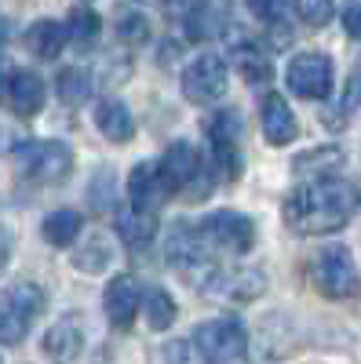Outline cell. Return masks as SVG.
<instances>
[{"label": "cell", "mask_w": 361, "mask_h": 364, "mask_svg": "<svg viewBox=\"0 0 361 364\" xmlns=\"http://www.w3.org/2000/svg\"><path fill=\"white\" fill-rule=\"evenodd\" d=\"M80 215L73 208H58V211H51V215L44 219V240L48 245H55V248H66V245H73V240L80 237Z\"/></svg>", "instance_id": "603a6c76"}, {"label": "cell", "mask_w": 361, "mask_h": 364, "mask_svg": "<svg viewBox=\"0 0 361 364\" xmlns=\"http://www.w3.org/2000/svg\"><path fill=\"white\" fill-rule=\"evenodd\" d=\"M139 284L135 277H128V273H117V277H110L106 291H103V306H106V317L113 328H132L135 324V314H139Z\"/></svg>", "instance_id": "4fadbf2b"}, {"label": "cell", "mask_w": 361, "mask_h": 364, "mask_svg": "<svg viewBox=\"0 0 361 364\" xmlns=\"http://www.w3.org/2000/svg\"><path fill=\"white\" fill-rule=\"evenodd\" d=\"M201 233H204V240H208L212 248L234 252V255H245V252H252V245H256V226H252V219L241 215V211H230V208L212 211V215L201 223Z\"/></svg>", "instance_id": "ba28073f"}, {"label": "cell", "mask_w": 361, "mask_h": 364, "mask_svg": "<svg viewBox=\"0 0 361 364\" xmlns=\"http://www.w3.org/2000/svg\"><path fill=\"white\" fill-rule=\"evenodd\" d=\"M70 33H66V22H51V18H37L33 26L26 29V48L33 51L37 58H58L66 48Z\"/></svg>", "instance_id": "d6986e66"}, {"label": "cell", "mask_w": 361, "mask_h": 364, "mask_svg": "<svg viewBox=\"0 0 361 364\" xmlns=\"http://www.w3.org/2000/svg\"><path fill=\"white\" fill-rule=\"evenodd\" d=\"M201 291L219 299V302H252L266 291V277L259 269H230V273L216 269L212 281H208Z\"/></svg>", "instance_id": "7c38bea8"}, {"label": "cell", "mask_w": 361, "mask_h": 364, "mask_svg": "<svg viewBox=\"0 0 361 364\" xmlns=\"http://www.w3.org/2000/svg\"><path fill=\"white\" fill-rule=\"evenodd\" d=\"M164 357H168V360H179V357H190V353H187V343H175V346H168V350H164Z\"/></svg>", "instance_id": "e575fe53"}, {"label": "cell", "mask_w": 361, "mask_h": 364, "mask_svg": "<svg viewBox=\"0 0 361 364\" xmlns=\"http://www.w3.org/2000/svg\"><path fill=\"white\" fill-rule=\"evenodd\" d=\"M41 346H44V353L55 357V360H73V357H80V350H84V331H80L73 321H58V324L48 328V336H44Z\"/></svg>", "instance_id": "ffe728a7"}, {"label": "cell", "mask_w": 361, "mask_h": 364, "mask_svg": "<svg viewBox=\"0 0 361 364\" xmlns=\"http://www.w3.org/2000/svg\"><path fill=\"white\" fill-rule=\"evenodd\" d=\"M343 29H347V37L361 41V0H354V4L343 8Z\"/></svg>", "instance_id": "d6a6232c"}, {"label": "cell", "mask_w": 361, "mask_h": 364, "mask_svg": "<svg viewBox=\"0 0 361 364\" xmlns=\"http://www.w3.org/2000/svg\"><path fill=\"white\" fill-rule=\"evenodd\" d=\"M44 314V291L37 284H11L4 295H0V343L4 346H19L33 321Z\"/></svg>", "instance_id": "3957f363"}, {"label": "cell", "mask_w": 361, "mask_h": 364, "mask_svg": "<svg viewBox=\"0 0 361 364\" xmlns=\"http://www.w3.org/2000/svg\"><path fill=\"white\" fill-rule=\"evenodd\" d=\"M164 255L194 288H204L208 281H212V273H216V262H212V255H208V240H204L201 226L194 230L190 223H175L172 233H168Z\"/></svg>", "instance_id": "7a4b0ae2"}, {"label": "cell", "mask_w": 361, "mask_h": 364, "mask_svg": "<svg viewBox=\"0 0 361 364\" xmlns=\"http://www.w3.org/2000/svg\"><path fill=\"white\" fill-rule=\"evenodd\" d=\"M259 109H263V113H259V117H263V135H266L270 146H288V142L299 135V120H295V113L288 109L285 95L270 91Z\"/></svg>", "instance_id": "9a60e30c"}, {"label": "cell", "mask_w": 361, "mask_h": 364, "mask_svg": "<svg viewBox=\"0 0 361 364\" xmlns=\"http://www.w3.org/2000/svg\"><path fill=\"white\" fill-rule=\"evenodd\" d=\"M66 33H70V41L80 51H88V48H95V41L103 33V22H99V15L92 8H73L70 18H66Z\"/></svg>", "instance_id": "d4e9b609"}, {"label": "cell", "mask_w": 361, "mask_h": 364, "mask_svg": "<svg viewBox=\"0 0 361 364\" xmlns=\"http://www.w3.org/2000/svg\"><path fill=\"white\" fill-rule=\"evenodd\" d=\"M117 237L125 240V245L132 248V252H139V248H146L150 240L157 237V215L150 208H120L117 211Z\"/></svg>", "instance_id": "e0dca14e"}, {"label": "cell", "mask_w": 361, "mask_h": 364, "mask_svg": "<svg viewBox=\"0 0 361 364\" xmlns=\"http://www.w3.org/2000/svg\"><path fill=\"white\" fill-rule=\"evenodd\" d=\"M226 63L216 55V51H204L197 55L194 63L183 70V95L190 102H219L226 95Z\"/></svg>", "instance_id": "9c48e42d"}, {"label": "cell", "mask_w": 361, "mask_h": 364, "mask_svg": "<svg viewBox=\"0 0 361 364\" xmlns=\"http://www.w3.org/2000/svg\"><path fill=\"white\" fill-rule=\"evenodd\" d=\"M113 29H117V41L128 48H142L150 41V18L142 11H120Z\"/></svg>", "instance_id": "484cf974"}, {"label": "cell", "mask_w": 361, "mask_h": 364, "mask_svg": "<svg viewBox=\"0 0 361 364\" xmlns=\"http://www.w3.org/2000/svg\"><path fill=\"white\" fill-rule=\"evenodd\" d=\"M292 168L299 175H314V178H325V175H336L343 168V149L340 146H321V149H307L292 161Z\"/></svg>", "instance_id": "7402d4cb"}, {"label": "cell", "mask_w": 361, "mask_h": 364, "mask_svg": "<svg viewBox=\"0 0 361 364\" xmlns=\"http://www.w3.org/2000/svg\"><path fill=\"white\" fill-rule=\"evenodd\" d=\"M194 346L204 360H216V364H226V360H245L248 357V336L237 321H226V317H216V321H204L197 324L194 331Z\"/></svg>", "instance_id": "8992f818"}, {"label": "cell", "mask_w": 361, "mask_h": 364, "mask_svg": "<svg viewBox=\"0 0 361 364\" xmlns=\"http://www.w3.org/2000/svg\"><path fill=\"white\" fill-rule=\"evenodd\" d=\"M234 70L245 77L248 84H266L270 77H274V66H270V55L256 44H237L234 48Z\"/></svg>", "instance_id": "44dd1931"}, {"label": "cell", "mask_w": 361, "mask_h": 364, "mask_svg": "<svg viewBox=\"0 0 361 364\" xmlns=\"http://www.w3.org/2000/svg\"><path fill=\"white\" fill-rule=\"evenodd\" d=\"M8 259H11V240H8L4 230H0V273L8 269Z\"/></svg>", "instance_id": "836d02e7"}, {"label": "cell", "mask_w": 361, "mask_h": 364, "mask_svg": "<svg viewBox=\"0 0 361 364\" xmlns=\"http://www.w3.org/2000/svg\"><path fill=\"white\" fill-rule=\"evenodd\" d=\"M15 161L19 171L33 182H63L73 168V154L63 142H19Z\"/></svg>", "instance_id": "52a82bcc"}, {"label": "cell", "mask_w": 361, "mask_h": 364, "mask_svg": "<svg viewBox=\"0 0 361 364\" xmlns=\"http://www.w3.org/2000/svg\"><path fill=\"white\" fill-rule=\"evenodd\" d=\"M248 8H252V15L259 18V22H281L285 18V11H288V0H248Z\"/></svg>", "instance_id": "4dcf8cb0"}, {"label": "cell", "mask_w": 361, "mask_h": 364, "mask_svg": "<svg viewBox=\"0 0 361 364\" xmlns=\"http://www.w3.org/2000/svg\"><path fill=\"white\" fill-rule=\"evenodd\" d=\"M288 87L299 99H328L333 91V58L321 51H303L288 63Z\"/></svg>", "instance_id": "8fae6325"}, {"label": "cell", "mask_w": 361, "mask_h": 364, "mask_svg": "<svg viewBox=\"0 0 361 364\" xmlns=\"http://www.w3.org/2000/svg\"><path fill=\"white\" fill-rule=\"evenodd\" d=\"M310 281L325 299H354L361 291V277L357 266L350 259V252L343 245H328L314 255L310 262Z\"/></svg>", "instance_id": "5b68a950"}, {"label": "cell", "mask_w": 361, "mask_h": 364, "mask_svg": "<svg viewBox=\"0 0 361 364\" xmlns=\"http://www.w3.org/2000/svg\"><path fill=\"white\" fill-rule=\"evenodd\" d=\"M208 142H212L216 168L223 171V178L234 182L241 175V117H237V109H219L208 120Z\"/></svg>", "instance_id": "30bf717a"}, {"label": "cell", "mask_w": 361, "mask_h": 364, "mask_svg": "<svg viewBox=\"0 0 361 364\" xmlns=\"http://www.w3.org/2000/svg\"><path fill=\"white\" fill-rule=\"evenodd\" d=\"M4 77H11V73H8V66H4V63H0V99L8 95V87H4Z\"/></svg>", "instance_id": "d590c367"}, {"label": "cell", "mask_w": 361, "mask_h": 364, "mask_svg": "<svg viewBox=\"0 0 361 364\" xmlns=\"http://www.w3.org/2000/svg\"><path fill=\"white\" fill-rule=\"evenodd\" d=\"M175 314H179V306H175V299L168 295V291H150V299H146V324L154 328V331H164L172 321H175Z\"/></svg>", "instance_id": "4316f807"}, {"label": "cell", "mask_w": 361, "mask_h": 364, "mask_svg": "<svg viewBox=\"0 0 361 364\" xmlns=\"http://www.w3.org/2000/svg\"><path fill=\"white\" fill-rule=\"evenodd\" d=\"M357 186L336 178V175H325L314 178L307 186H295L285 197V223L295 233H336L350 223V215L357 211Z\"/></svg>", "instance_id": "6da1fadb"}, {"label": "cell", "mask_w": 361, "mask_h": 364, "mask_svg": "<svg viewBox=\"0 0 361 364\" xmlns=\"http://www.w3.org/2000/svg\"><path fill=\"white\" fill-rule=\"evenodd\" d=\"M106 262H110V240L99 237V233L88 240V245H80V252L73 255V266L84 269V273H99V269H106Z\"/></svg>", "instance_id": "83f0119b"}, {"label": "cell", "mask_w": 361, "mask_h": 364, "mask_svg": "<svg viewBox=\"0 0 361 364\" xmlns=\"http://www.w3.org/2000/svg\"><path fill=\"white\" fill-rule=\"evenodd\" d=\"M336 109H340V117L333 120V128H340L347 117H354V113L361 109V77H350V80H347L343 99H340V106H336Z\"/></svg>", "instance_id": "f546056e"}, {"label": "cell", "mask_w": 361, "mask_h": 364, "mask_svg": "<svg viewBox=\"0 0 361 364\" xmlns=\"http://www.w3.org/2000/svg\"><path fill=\"white\" fill-rule=\"evenodd\" d=\"M44 99H48V87L33 70H15L8 77V102L19 117H37L44 109Z\"/></svg>", "instance_id": "2e32d148"}, {"label": "cell", "mask_w": 361, "mask_h": 364, "mask_svg": "<svg viewBox=\"0 0 361 364\" xmlns=\"http://www.w3.org/2000/svg\"><path fill=\"white\" fill-rule=\"evenodd\" d=\"M161 171L172 197H187V200H204L208 197V168L201 164V154L190 142H172L161 157Z\"/></svg>", "instance_id": "277c9868"}, {"label": "cell", "mask_w": 361, "mask_h": 364, "mask_svg": "<svg viewBox=\"0 0 361 364\" xmlns=\"http://www.w3.org/2000/svg\"><path fill=\"white\" fill-rule=\"evenodd\" d=\"M55 91L66 106H80V102L92 99V77H88V70H80V66H66L55 77Z\"/></svg>", "instance_id": "cb8c5ba5"}, {"label": "cell", "mask_w": 361, "mask_h": 364, "mask_svg": "<svg viewBox=\"0 0 361 364\" xmlns=\"http://www.w3.org/2000/svg\"><path fill=\"white\" fill-rule=\"evenodd\" d=\"M128 197H132L135 208L157 211V204H164V200L172 197L161 164H154V161H139V164L128 171Z\"/></svg>", "instance_id": "5bb4252c"}, {"label": "cell", "mask_w": 361, "mask_h": 364, "mask_svg": "<svg viewBox=\"0 0 361 364\" xmlns=\"http://www.w3.org/2000/svg\"><path fill=\"white\" fill-rule=\"evenodd\" d=\"M295 11H299V18H303L307 26L321 29V26L333 22L336 4H333V0H295Z\"/></svg>", "instance_id": "f1b7e54d"}, {"label": "cell", "mask_w": 361, "mask_h": 364, "mask_svg": "<svg viewBox=\"0 0 361 364\" xmlns=\"http://www.w3.org/2000/svg\"><path fill=\"white\" fill-rule=\"evenodd\" d=\"M8 139H15V135H11V132H8L4 124H0V149H4V146H8Z\"/></svg>", "instance_id": "8d00e7d4"}, {"label": "cell", "mask_w": 361, "mask_h": 364, "mask_svg": "<svg viewBox=\"0 0 361 364\" xmlns=\"http://www.w3.org/2000/svg\"><path fill=\"white\" fill-rule=\"evenodd\" d=\"M113 200V171H99L95 175V186H92V208L95 211H106Z\"/></svg>", "instance_id": "1f68e13d"}, {"label": "cell", "mask_w": 361, "mask_h": 364, "mask_svg": "<svg viewBox=\"0 0 361 364\" xmlns=\"http://www.w3.org/2000/svg\"><path fill=\"white\" fill-rule=\"evenodd\" d=\"M95 128L103 132V139L125 146L132 135H135V120H132V109L120 102V99H103L95 106Z\"/></svg>", "instance_id": "ac0fdd59"}]
</instances>
